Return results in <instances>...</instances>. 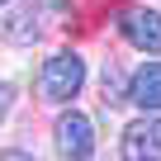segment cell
Segmentation results:
<instances>
[{"mask_svg": "<svg viewBox=\"0 0 161 161\" xmlns=\"http://www.w3.org/2000/svg\"><path fill=\"white\" fill-rule=\"evenodd\" d=\"M80 86H86V62H80V52H52L43 62V76H38V90L47 104H66L80 95Z\"/></svg>", "mask_w": 161, "mask_h": 161, "instance_id": "1", "label": "cell"}, {"mask_svg": "<svg viewBox=\"0 0 161 161\" xmlns=\"http://www.w3.org/2000/svg\"><path fill=\"white\" fill-rule=\"evenodd\" d=\"M57 152L66 156V161H90L95 156V128H90V119L86 114H62L57 119Z\"/></svg>", "mask_w": 161, "mask_h": 161, "instance_id": "2", "label": "cell"}, {"mask_svg": "<svg viewBox=\"0 0 161 161\" xmlns=\"http://www.w3.org/2000/svg\"><path fill=\"white\" fill-rule=\"evenodd\" d=\"M119 152H123V161H161V119L147 114V119L128 123Z\"/></svg>", "mask_w": 161, "mask_h": 161, "instance_id": "3", "label": "cell"}, {"mask_svg": "<svg viewBox=\"0 0 161 161\" xmlns=\"http://www.w3.org/2000/svg\"><path fill=\"white\" fill-rule=\"evenodd\" d=\"M123 38L137 47V52H161V10H147V5H137V10H128L123 14Z\"/></svg>", "mask_w": 161, "mask_h": 161, "instance_id": "4", "label": "cell"}, {"mask_svg": "<svg viewBox=\"0 0 161 161\" xmlns=\"http://www.w3.org/2000/svg\"><path fill=\"white\" fill-rule=\"evenodd\" d=\"M128 100L142 114H161V62H142L128 80Z\"/></svg>", "mask_w": 161, "mask_h": 161, "instance_id": "5", "label": "cell"}, {"mask_svg": "<svg viewBox=\"0 0 161 161\" xmlns=\"http://www.w3.org/2000/svg\"><path fill=\"white\" fill-rule=\"evenodd\" d=\"M38 33H43V24H38V10L33 5L10 10L5 24H0V38H5V43H38Z\"/></svg>", "mask_w": 161, "mask_h": 161, "instance_id": "6", "label": "cell"}, {"mask_svg": "<svg viewBox=\"0 0 161 161\" xmlns=\"http://www.w3.org/2000/svg\"><path fill=\"white\" fill-rule=\"evenodd\" d=\"M128 100V90H123V76L114 71V66H104V104H123Z\"/></svg>", "mask_w": 161, "mask_h": 161, "instance_id": "7", "label": "cell"}, {"mask_svg": "<svg viewBox=\"0 0 161 161\" xmlns=\"http://www.w3.org/2000/svg\"><path fill=\"white\" fill-rule=\"evenodd\" d=\"M10 104H14V90L5 86V80H0V119H5V114H10Z\"/></svg>", "mask_w": 161, "mask_h": 161, "instance_id": "8", "label": "cell"}, {"mask_svg": "<svg viewBox=\"0 0 161 161\" xmlns=\"http://www.w3.org/2000/svg\"><path fill=\"white\" fill-rule=\"evenodd\" d=\"M0 161H33L29 152H19V147H5V152H0Z\"/></svg>", "mask_w": 161, "mask_h": 161, "instance_id": "9", "label": "cell"}, {"mask_svg": "<svg viewBox=\"0 0 161 161\" xmlns=\"http://www.w3.org/2000/svg\"><path fill=\"white\" fill-rule=\"evenodd\" d=\"M0 5H10V0H0Z\"/></svg>", "mask_w": 161, "mask_h": 161, "instance_id": "10", "label": "cell"}]
</instances>
